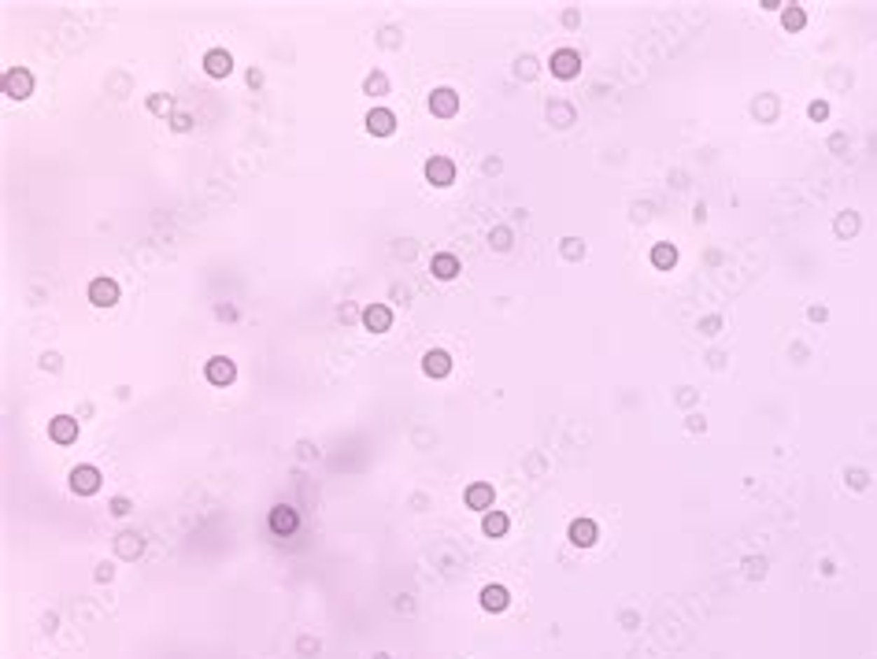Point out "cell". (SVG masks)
Instances as JSON below:
<instances>
[{
  "label": "cell",
  "mask_w": 877,
  "mask_h": 659,
  "mask_svg": "<svg viewBox=\"0 0 877 659\" xmlns=\"http://www.w3.org/2000/svg\"><path fill=\"white\" fill-rule=\"evenodd\" d=\"M4 89H8V97L22 100V97H30V89H34V78H30V74H26L22 67H15V71H8V78H4Z\"/></svg>",
  "instance_id": "8992f818"
},
{
  "label": "cell",
  "mask_w": 877,
  "mask_h": 659,
  "mask_svg": "<svg viewBox=\"0 0 877 659\" xmlns=\"http://www.w3.org/2000/svg\"><path fill=\"white\" fill-rule=\"evenodd\" d=\"M426 178L434 186H452V178H455V167H452V160H444V156H434L426 163Z\"/></svg>",
  "instance_id": "5b68a950"
},
{
  "label": "cell",
  "mask_w": 877,
  "mask_h": 659,
  "mask_svg": "<svg viewBox=\"0 0 877 659\" xmlns=\"http://www.w3.org/2000/svg\"><path fill=\"white\" fill-rule=\"evenodd\" d=\"M233 374H237V367H233L226 356H215L212 363H207V382H215V385H230Z\"/></svg>",
  "instance_id": "ba28073f"
},
{
  "label": "cell",
  "mask_w": 877,
  "mask_h": 659,
  "mask_svg": "<svg viewBox=\"0 0 877 659\" xmlns=\"http://www.w3.org/2000/svg\"><path fill=\"white\" fill-rule=\"evenodd\" d=\"M429 108H434V115H444V119H448V115L460 111V97H455L452 89H437V93L429 97Z\"/></svg>",
  "instance_id": "9c48e42d"
},
{
  "label": "cell",
  "mask_w": 877,
  "mask_h": 659,
  "mask_svg": "<svg viewBox=\"0 0 877 659\" xmlns=\"http://www.w3.org/2000/svg\"><path fill=\"white\" fill-rule=\"evenodd\" d=\"M363 322H366V330H374V333H385L389 326H392V312L385 304H371L363 312Z\"/></svg>",
  "instance_id": "52a82bcc"
},
{
  "label": "cell",
  "mask_w": 877,
  "mask_h": 659,
  "mask_svg": "<svg viewBox=\"0 0 877 659\" xmlns=\"http://www.w3.org/2000/svg\"><path fill=\"white\" fill-rule=\"evenodd\" d=\"M270 526H274V534H293V529H296V511L285 508V504H282V508H274L270 511Z\"/></svg>",
  "instance_id": "5bb4252c"
},
{
  "label": "cell",
  "mask_w": 877,
  "mask_h": 659,
  "mask_svg": "<svg viewBox=\"0 0 877 659\" xmlns=\"http://www.w3.org/2000/svg\"><path fill=\"white\" fill-rule=\"evenodd\" d=\"M481 607H485V611H504L507 607V589L504 585H485L481 589Z\"/></svg>",
  "instance_id": "2e32d148"
},
{
  "label": "cell",
  "mask_w": 877,
  "mask_h": 659,
  "mask_svg": "<svg viewBox=\"0 0 877 659\" xmlns=\"http://www.w3.org/2000/svg\"><path fill=\"white\" fill-rule=\"evenodd\" d=\"M467 504H470L474 511H489V508H492V485H489V482L470 485V489H467Z\"/></svg>",
  "instance_id": "4fadbf2b"
},
{
  "label": "cell",
  "mask_w": 877,
  "mask_h": 659,
  "mask_svg": "<svg viewBox=\"0 0 877 659\" xmlns=\"http://www.w3.org/2000/svg\"><path fill=\"white\" fill-rule=\"evenodd\" d=\"M485 534L489 537H504L507 534V515L504 511H489L485 515Z\"/></svg>",
  "instance_id": "d6986e66"
},
{
  "label": "cell",
  "mask_w": 877,
  "mask_h": 659,
  "mask_svg": "<svg viewBox=\"0 0 877 659\" xmlns=\"http://www.w3.org/2000/svg\"><path fill=\"white\" fill-rule=\"evenodd\" d=\"M578 67H581V56L574 53V48H559V53L552 56V71L559 74V78H574Z\"/></svg>",
  "instance_id": "7a4b0ae2"
},
{
  "label": "cell",
  "mask_w": 877,
  "mask_h": 659,
  "mask_svg": "<svg viewBox=\"0 0 877 659\" xmlns=\"http://www.w3.org/2000/svg\"><path fill=\"white\" fill-rule=\"evenodd\" d=\"M422 370L429 374V378H444V374L452 370V359L444 356V352H426V359H422Z\"/></svg>",
  "instance_id": "9a60e30c"
},
{
  "label": "cell",
  "mask_w": 877,
  "mask_h": 659,
  "mask_svg": "<svg viewBox=\"0 0 877 659\" xmlns=\"http://www.w3.org/2000/svg\"><path fill=\"white\" fill-rule=\"evenodd\" d=\"M570 541H574L578 548L596 545V522H593V519H578V522H570Z\"/></svg>",
  "instance_id": "8fae6325"
},
{
  "label": "cell",
  "mask_w": 877,
  "mask_h": 659,
  "mask_svg": "<svg viewBox=\"0 0 877 659\" xmlns=\"http://www.w3.org/2000/svg\"><path fill=\"white\" fill-rule=\"evenodd\" d=\"M826 115H829V104H822V100L810 104V119H826Z\"/></svg>",
  "instance_id": "44dd1931"
},
{
  "label": "cell",
  "mask_w": 877,
  "mask_h": 659,
  "mask_svg": "<svg viewBox=\"0 0 877 659\" xmlns=\"http://www.w3.org/2000/svg\"><path fill=\"white\" fill-rule=\"evenodd\" d=\"M71 489H74V493H82V497L97 493V489H100V471L97 467H78L71 474Z\"/></svg>",
  "instance_id": "6da1fadb"
},
{
  "label": "cell",
  "mask_w": 877,
  "mask_h": 659,
  "mask_svg": "<svg viewBox=\"0 0 877 659\" xmlns=\"http://www.w3.org/2000/svg\"><path fill=\"white\" fill-rule=\"evenodd\" d=\"M429 270H434L437 278H455L460 275V260H455V256H448V252H441V256H434V263H429Z\"/></svg>",
  "instance_id": "e0dca14e"
},
{
  "label": "cell",
  "mask_w": 877,
  "mask_h": 659,
  "mask_svg": "<svg viewBox=\"0 0 877 659\" xmlns=\"http://www.w3.org/2000/svg\"><path fill=\"white\" fill-rule=\"evenodd\" d=\"M392 126H396V119H392V111H385V108H374L371 115H366V130L378 134V137L392 134Z\"/></svg>",
  "instance_id": "7c38bea8"
},
{
  "label": "cell",
  "mask_w": 877,
  "mask_h": 659,
  "mask_svg": "<svg viewBox=\"0 0 877 659\" xmlns=\"http://www.w3.org/2000/svg\"><path fill=\"white\" fill-rule=\"evenodd\" d=\"M48 433H52V441H56V445H71L74 437H78V422L71 415H56V419L48 422Z\"/></svg>",
  "instance_id": "277c9868"
},
{
  "label": "cell",
  "mask_w": 877,
  "mask_h": 659,
  "mask_svg": "<svg viewBox=\"0 0 877 659\" xmlns=\"http://www.w3.org/2000/svg\"><path fill=\"white\" fill-rule=\"evenodd\" d=\"M204 67H207V74H212V78H226V74L233 71V60H230V53L215 48V53L204 56Z\"/></svg>",
  "instance_id": "30bf717a"
},
{
  "label": "cell",
  "mask_w": 877,
  "mask_h": 659,
  "mask_svg": "<svg viewBox=\"0 0 877 659\" xmlns=\"http://www.w3.org/2000/svg\"><path fill=\"white\" fill-rule=\"evenodd\" d=\"M651 263L663 267V270L674 267L677 263V249H674V244H656V249H651Z\"/></svg>",
  "instance_id": "ac0fdd59"
},
{
  "label": "cell",
  "mask_w": 877,
  "mask_h": 659,
  "mask_svg": "<svg viewBox=\"0 0 877 659\" xmlns=\"http://www.w3.org/2000/svg\"><path fill=\"white\" fill-rule=\"evenodd\" d=\"M803 22H807V15H803V8H796V4H789V11H785V27H789V30H803Z\"/></svg>",
  "instance_id": "ffe728a7"
},
{
  "label": "cell",
  "mask_w": 877,
  "mask_h": 659,
  "mask_svg": "<svg viewBox=\"0 0 877 659\" xmlns=\"http://www.w3.org/2000/svg\"><path fill=\"white\" fill-rule=\"evenodd\" d=\"M855 230V218H841V234H852Z\"/></svg>",
  "instance_id": "7402d4cb"
},
{
  "label": "cell",
  "mask_w": 877,
  "mask_h": 659,
  "mask_svg": "<svg viewBox=\"0 0 877 659\" xmlns=\"http://www.w3.org/2000/svg\"><path fill=\"white\" fill-rule=\"evenodd\" d=\"M89 300L100 304V307H111L115 300H119V286H115L111 278H97L93 286H89Z\"/></svg>",
  "instance_id": "3957f363"
}]
</instances>
